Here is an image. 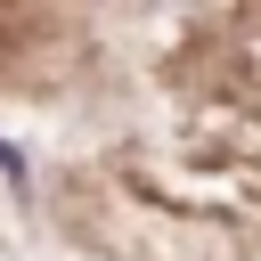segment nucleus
Here are the masks:
<instances>
[{"mask_svg": "<svg viewBox=\"0 0 261 261\" xmlns=\"http://www.w3.org/2000/svg\"><path fill=\"white\" fill-rule=\"evenodd\" d=\"M0 179H24V155H16L8 139H0Z\"/></svg>", "mask_w": 261, "mask_h": 261, "instance_id": "f257e3e1", "label": "nucleus"}]
</instances>
